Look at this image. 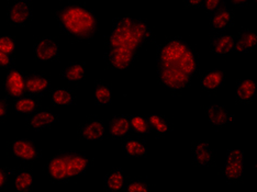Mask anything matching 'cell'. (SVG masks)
<instances>
[{
	"instance_id": "cell-32",
	"label": "cell",
	"mask_w": 257,
	"mask_h": 192,
	"mask_svg": "<svg viewBox=\"0 0 257 192\" xmlns=\"http://www.w3.org/2000/svg\"><path fill=\"white\" fill-rule=\"evenodd\" d=\"M124 190L126 192H151L150 185L141 181V180H133V181H130L127 184H125Z\"/></svg>"
},
{
	"instance_id": "cell-19",
	"label": "cell",
	"mask_w": 257,
	"mask_h": 192,
	"mask_svg": "<svg viewBox=\"0 0 257 192\" xmlns=\"http://www.w3.org/2000/svg\"><path fill=\"white\" fill-rule=\"evenodd\" d=\"M257 92V83L253 79H242L235 86V98L241 103H249L254 100Z\"/></svg>"
},
{
	"instance_id": "cell-36",
	"label": "cell",
	"mask_w": 257,
	"mask_h": 192,
	"mask_svg": "<svg viewBox=\"0 0 257 192\" xmlns=\"http://www.w3.org/2000/svg\"><path fill=\"white\" fill-rule=\"evenodd\" d=\"M8 115V104L3 98H0V120Z\"/></svg>"
},
{
	"instance_id": "cell-31",
	"label": "cell",
	"mask_w": 257,
	"mask_h": 192,
	"mask_svg": "<svg viewBox=\"0 0 257 192\" xmlns=\"http://www.w3.org/2000/svg\"><path fill=\"white\" fill-rule=\"evenodd\" d=\"M0 51L13 55L16 51V41L10 36H0Z\"/></svg>"
},
{
	"instance_id": "cell-29",
	"label": "cell",
	"mask_w": 257,
	"mask_h": 192,
	"mask_svg": "<svg viewBox=\"0 0 257 192\" xmlns=\"http://www.w3.org/2000/svg\"><path fill=\"white\" fill-rule=\"evenodd\" d=\"M34 182L33 173L30 170H22L16 174L15 189L18 192H30Z\"/></svg>"
},
{
	"instance_id": "cell-11",
	"label": "cell",
	"mask_w": 257,
	"mask_h": 192,
	"mask_svg": "<svg viewBox=\"0 0 257 192\" xmlns=\"http://www.w3.org/2000/svg\"><path fill=\"white\" fill-rule=\"evenodd\" d=\"M191 158L197 166L208 167L214 160V150L208 141H197L191 145Z\"/></svg>"
},
{
	"instance_id": "cell-14",
	"label": "cell",
	"mask_w": 257,
	"mask_h": 192,
	"mask_svg": "<svg viewBox=\"0 0 257 192\" xmlns=\"http://www.w3.org/2000/svg\"><path fill=\"white\" fill-rule=\"evenodd\" d=\"M233 22H234V14L223 4L212 14L211 19H210V27L214 31H224L233 25Z\"/></svg>"
},
{
	"instance_id": "cell-4",
	"label": "cell",
	"mask_w": 257,
	"mask_h": 192,
	"mask_svg": "<svg viewBox=\"0 0 257 192\" xmlns=\"http://www.w3.org/2000/svg\"><path fill=\"white\" fill-rule=\"evenodd\" d=\"M91 164L92 160L86 154L76 150H65L51 157L45 169L51 180L55 182H66L75 177L83 176L89 170Z\"/></svg>"
},
{
	"instance_id": "cell-1",
	"label": "cell",
	"mask_w": 257,
	"mask_h": 192,
	"mask_svg": "<svg viewBox=\"0 0 257 192\" xmlns=\"http://www.w3.org/2000/svg\"><path fill=\"white\" fill-rule=\"evenodd\" d=\"M156 66L162 85L178 92L190 85L199 71L200 57L185 39L174 37L157 46Z\"/></svg>"
},
{
	"instance_id": "cell-24",
	"label": "cell",
	"mask_w": 257,
	"mask_h": 192,
	"mask_svg": "<svg viewBox=\"0 0 257 192\" xmlns=\"http://www.w3.org/2000/svg\"><path fill=\"white\" fill-rule=\"evenodd\" d=\"M50 101L53 106H73L76 102L74 92L66 88H55L51 91Z\"/></svg>"
},
{
	"instance_id": "cell-17",
	"label": "cell",
	"mask_w": 257,
	"mask_h": 192,
	"mask_svg": "<svg viewBox=\"0 0 257 192\" xmlns=\"http://www.w3.org/2000/svg\"><path fill=\"white\" fill-rule=\"evenodd\" d=\"M132 131L130 116L128 114H119L114 115L110 120L109 123V133L113 139H118L126 136Z\"/></svg>"
},
{
	"instance_id": "cell-9",
	"label": "cell",
	"mask_w": 257,
	"mask_h": 192,
	"mask_svg": "<svg viewBox=\"0 0 257 192\" xmlns=\"http://www.w3.org/2000/svg\"><path fill=\"white\" fill-rule=\"evenodd\" d=\"M137 53L126 50L109 49L106 53V61L108 65L116 71H126L136 61Z\"/></svg>"
},
{
	"instance_id": "cell-2",
	"label": "cell",
	"mask_w": 257,
	"mask_h": 192,
	"mask_svg": "<svg viewBox=\"0 0 257 192\" xmlns=\"http://www.w3.org/2000/svg\"><path fill=\"white\" fill-rule=\"evenodd\" d=\"M153 38V31L147 21L133 17H119L112 21L107 37V50L137 51Z\"/></svg>"
},
{
	"instance_id": "cell-21",
	"label": "cell",
	"mask_w": 257,
	"mask_h": 192,
	"mask_svg": "<svg viewBox=\"0 0 257 192\" xmlns=\"http://www.w3.org/2000/svg\"><path fill=\"white\" fill-rule=\"evenodd\" d=\"M125 174L121 168H114L103 179L104 189L108 192H122L125 188Z\"/></svg>"
},
{
	"instance_id": "cell-23",
	"label": "cell",
	"mask_w": 257,
	"mask_h": 192,
	"mask_svg": "<svg viewBox=\"0 0 257 192\" xmlns=\"http://www.w3.org/2000/svg\"><path fill=\"white\" fill-rule=\"evenodd\" d=\"M86 76V65L83 62H73L64 67L61 77L68 83H79Z\"/></svg>"
},
{
	"instance_id": "cell-3",
	"label": "cell",
	"mask_w": 257,
	"mask_h": 192,
	"mask_svg": "<svg viewBox=\"0 0 257 192\" xmlns=\"http://www.w3.org/2000/svg\"><path fill=\"white\" fill-rule=\"evenodd\" d=\"M55 18L64 33L77 40H89L98 30L96 14L79 4L64 6L56 11Z\"/></svg>"
},
{
	"instance_id": "cell-30",
	"label": "cell",
	"mask_w": 257,
	"mask_h": 192,
	"mask_svg": "<svg viewBox=\"0 0 257 192\" xmlns=\"http://www.w3.org/2000/svg\"><path fill=\"white\" fill-rule=\"evenodd\" d=\"M130 116L131 127L134 132L140 135H148L151 133V126L148 122V119L142 115L138 114H128Z\"/></svg>"
},
{
	"instance_id": "cell-6",
	"label": "cell",
	"mask_w": 257,
	"mask_h": 192,
	"mask_svg": "<svg viewBox=\"0 0 257 192\" xmlns=\"http://www.w3.org/2000/svg\"><path fill=\"white\" fill-rule=\"evenodd\" d=\"M33 53L40 62H55L61 56V48L56 40L44 37L33 44Z\"/></svg>"
},
{
	"instance_id": "cell-10",
	"label": "cell",
	"mask_w": 257,
	"mask_h": 192,
	"mask_svg": "<svg viewBox=\"0 0 257 192\" xmlns=\"http://www.w3.org/2000/svg\"><path fill=\"white\" fill-rule=\"evenodd\" d=\"M33 8L28 0H16L7 9L8 20L15 26H23L30 20Z\"/></svg>"
},
{
	"instance_id": "cell-38",
	"label": "cell",
	"mask_w": 257,
	"mask_h": 192,
	"mask_svg": "<svg viewBox=\"0 0 257 192\" xmlns=\"http://www.w3.org/2000/svg\"><path fill=\"white\" fill-rule=\"evenodd\" d=\"M232 4L235 6H242V5H246V2H245V0H237V2H232Z\"/></svg>"
},
{
	"instance_id": "cell-22",
	"label": "cell",
	"mask_w": 257,
	"mask_h": 192,
	"mask_svg": "<svg viewBox=\"0 0 257 192\" xmlns=\"http://www.w3.org/2000/svg\"><path fill=\"white\" fill-rule=\"evenodd\" d=\"M225 74L221 69H211L204 73L200 78V86L206 91H215L223 85Z\"/></svg>"
},
{
	"instance_id": "cell-28",
	"label": "cell",
	"mask_w": 257,
	"mask_h": 192,
	"mask_svg": "<svg viewBox=\"0 0 257 192\" xmlns=\"http://www.w3.org/2000/svg\"><path fill=\"white\" fill-rule=\"evenodd\" d=\"M147 119L151 126V130H154L159 136L165 135L169 131H171V123H169L167 119H165L164 116L153 113V114H150Z\"/></svg>"
},
{
	"instance_id": "cell-16",
	"label": "cell",
	"mask_w": 257,
	"mask_h": 192,
	"mask_svg": "<svg viewBox=\"0 0 257 192\" xmlns=\"http://www.w3.org/2000/svg\"><path fill=\"white\" fill-rule=\"evenodd\" d=\"M257 44V34L252 29H244L235 37L233 51L236 53H249Z\"/></svg>"
},
{
	"instance_id": "cell-7",
	"label": "cell",
	"mask_w": 257,
	"mask_h": 192,
	"mask_svg": "<svg viewBox=\"0 0 257 192\" xmlns=\"http://www.w3.org/2000/svg\"><path fill=\"white\" fill-rule=\"evenodd\" d=\"M11 154L22 161H34L41 157V150L36 143L28 138H16L10 144Z\"/></svg>"
},
{
	"instance_id": "cell-15",
	"label": "cell",
	"mask_w": 257,
	"mask_h": 192,
	"mask_svg": "<svg viewBox=\"0 0 257 192\" xmlns=\"http://www.w3.org/2000/svg\"><path fill=\"white\" fill-rule=\"evenodd\" d=\"M57 120V113L50 110H44V111H37L31 114L27 120V123L34 131H42L53 125Z\"/></svg>"
},
{
	"instance_id": "cell-8",
	"label": "cell",
	"mask_w": 257,
	"mask_h": 192,
	"mask_svg": "<svg viewBox=\"0 0 257 192\" xmlns=\"http://www.w3.org/2000/svg\"><path fill=\"white\" fill-rule=\"evenodd\" d=\"M26 81L27 76L25 73L19 71V69H11L5 78L6 94L13 98L14 100L25 96Z\"/></svg>"
},
{
	"instance_id": "cell-13",
	"label": "cell",
	"mask_w": 257,
	"mask_h": 192,
	"mask_svg": "<svg viewBox=\"0 0 257 192\" xmlns=\"http://www.w3.org/2000/svg\"><path fill=\"white\" fill-rule=\"evenodd\" d=\"M206 113L210 123L218 127L231 124L236 119L234 113L220 104H210L206 109Z\"/></svg>"
},
{
	"instance_id": "cell-18",
	"label": "cell",
	"mask_w": 257,
	"mask_h": 192,
	"mask_svg": "<svg viewBox=\"0 0 257 192\" xmlns=\"http://www.w3.org/2000/svg\"><path fill=\"white\" fill-rule=\"evenodd\" d=\"M234 42L235 37L232 36V34H218V36L212 38L211 42H210V48H211L213 54L218 56H223L233 51Z\"/></svg>"
},
{
	"instance_id": "cell-12",
	"label": "cell",
	"mask_w": 257,
	"mask_h": 192,
	"mask_svg": "<svg viewBox=\"0 0 257 192\" xmlns=\"http://www.w3.org/2000/svg\"><path fill=\"white\" fill-rule=\"evenodd\" d=\"M79 135L86 141H102L106 136V126L103 121L98 118H91L79 127Z\"/></svg>"
},
{
	"instance_id": "cell-37",
	"label": "cell",
	"mask_w": 257,
	"mask_h": 192,
	"mask_svg": "<svg viewBox=\"0 0 257 192\" xmlns=\"http://www.w3.org/2000/svg\"><path fill=\"white\" fill-rule=\"evenodd\" d=\"M187 6H190L191 8H201L202 0H188L185 3Z\"/></svg>"
},
{
	"instance_id": "cell-26",
	"label": "cell",
	"mask_w": 257,
	"mask_h": 192,
	"mask_svg": "<svg viewBox=\"0 0 257 192\" xmlns=\"http://www.w3.org/2000/svg\"><path fill=\"white\" fill-rule=\"evenodd\" d=\"M93 101L97 106H108L112 101V89L106 83H97L93 89Z\"/></svg>"
},
{
	"instance_id": "cell-5",
	"label": "cell",
	"mask_w": 257,
	"mask_h": 192,
	"mask_svg": "<svg viewBox=\"0 0 257 192\" xmlns=\"http://www.w3.org/2000/svg\"><path fill=\"white\" fill-rule=\"evenodd\" d=\"M245 154L242 149H231L226 154L223 167V176L227 181H237L242 178L244 172Z\"/></svg>"
},
{
	"instance_id": "cell-20",
	"label": "cell",
	"mask_w": 257,
	"mask_h": 192,
	"mask_svg": "<svg viewBox=\"0 0 257 192\" xmlns=\"http://www.w3.org/2000/svg\"><path fill=\"white\" fill-rule=\"evenodd\" d=\"M51 80L42 74H33L31 76H27L26 81V92L29 96L42 95L50 88Z\"/></svg>"
},
{
	"instance_id": "cell-35",
	"label": "cell",
	"mask_w": 257,
	"mask_h": 192,
	"mask_svg": "<svg viewBox=\"0 0 257 192\" xmlns=\"http://www.w3.org/2000/svg\"><path fill=\"white\" fill-rule=\"evenodd\" d=\"M11 172H13V170H7L4 169V168H0V190H3L6 187Z\"/></svg>"
},
{
	"instance_id": "cell-33",
	"label": "cell",
	"mask_w": 257,
	"mask_h": 192,
	"mask_svg": "<svg viewBox=\"0 0 257 192\" xmlns=\"http://www.w3.org/2000/svg\"><path fill=\"white\" fill-rule=\"evenodd\" d=\"M223 3H221L220 0H207V2H202L201 8L206 10L207 13H214L215 10H218Z\"/></svg>"
},
{
	"instance_id": "cell-27",
	"label": "cell",
	"mask_w": 257,
	"mask_h": 192,
	"mask_svg": "<svg viewBox=\"0 0 257 192\" xmlns=\"http://www.w3.org/2000/svg\"><path fill=\"white\" fill-rule=\"evenodd\" d=\"M40 107V102L38 99L33 96H22L18 99H16L14 102V108L16 112L21 114L27 113H34L36 110Z\"/></svg>"
},
{
	"instance_id": "cell-25",
	"label": "cell",
	"mask_w": 257,
	"mask_h": 192,
	"mask_svg": "<svg viewBox=\"0 0 257 192\" xmlns=\"http://www.w3.org/2000/svg\"><path fill=\"white\" fill-rule=\"evenodd\" d=\"M122 148L128 157H147L149 155L148 145L140 139H125L122 143Z\"/></svg>"
},
{
	"instance_id": "cell-34",
	"label": "cell",
	"mask_w": 257,
	"mask_h": 192,
	"mask_svg": "<svg viewBox=\"0 0 257 192\" xmlns=\"http://www.w3.org/2000/svg\"><path fill=\"white\" fill-rule=\"evenodd\" d=\"M14 64V58L13 55L4 53V52L0 51V67L3 68H10Z\"/></svg>"
}]
</instances>
